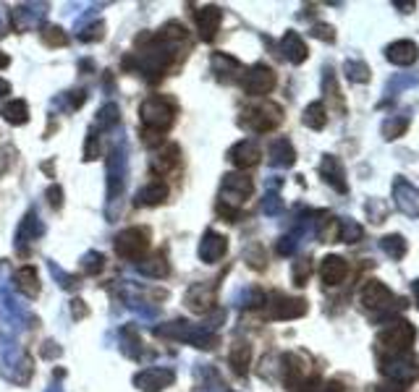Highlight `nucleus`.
<instances>
[{"instance_id": "f257e3e1", "label": "nucleus", "mask_w": 419, "mask_h": 392, "mask_svg": "<svg viewBox=\"0 0 419 392\" xmlns=\"http://www.w3.org/2000/svg\"><path fill=\"white\" fill-rule=\"evenodd\" d=\"M417 340V330L414 324L406 319H396L390 322L383 332L378 335V345L383 356H393V353H409V348Z\"/></svg>"}, {"instance_id": "f03ea898", "label": "nucleus", "mask_w": 419, "mask_h": 392, "mask_svg": "<svg viewBox=\"0 0 419 392\" xmlns=\"http://www.w3.org/2000/svg\"><path fill=\"white\" fill-rule=\"evenodd\" d=\"M142 123H144V131H150V134H163V131H168L170 123H173V118H176V108L170 105L165 97H160V94H152L142 102Z\"/></svg>"}, {"instance_id": "7ed1b4c3", "label": "nucleus", "mask_w": 419, "mask_h": 392, "mask_svg": "<svg viewBox=\"0 0 419 392\" xmlns=\"http://www.w3.org/2000/svg\"><path fill=\"white\" fill-rule=\"evenodd\" d=\"M359 301L367 312L378 314L380 319L396 312V306H399V309L404 306V301H401V298L396 301V295L390 293L388 285L380 283V280H369V283H364V288H362V293H359Z\"/></svg>"}, {"instance_id": "20e7f679", "label": "nucleus", "mask_w": 419, "mask_h": 392, "mask_svg": "<svg viewBox=\"0 0 419 392\" xmlns=\"http://www.w3.org/2000/svg\"><path fill=\"white\" fill-rule=\"evenodd\" d=\"M380 372L393 384H411L419 377V363L409 353H393V356H383Z\"/></svg>"}, {"instance_id": "39448f33", "label": "nucleus", "mask_w": 419, "mask_h": 392, "mask_svg": "<svg viewBox=\"0 0 419 392\" xmlns=\"http://www.w3.org/2000/svg\"><path fill=\"white\" fill-rule=\"evenodd\" d=\"M280 120H283V110L278 105H273V102H265L260 108L244 110L241 126L252 131V134H268V131L280 126Z\"/></svg>"}, {"instance_id": "423d86ee", "label": "nucleus", "mask_w": 419, "mask_h": 392, "mask_svg": "<svg viewBox=\"0 0 419 392\" xmlns=\"http://www.w3.org/2000/svg\"><path fill=\"white\" fill-rule=\"evenodd\" d=\"M150 246V230L147 227H126L116 238V254L123 259H137Z\"/></svg>"}, {"instance_id": "0eeeda50", "label": "nucleus", "mask_w": 419, "mask_h": 392, "mask_svg": "<svg viewBox=\"0 0 419 392\" xmlns=\"http://www.w3.org/2000/svg\"><path fill=\"white\" fill-rule=\"evenodd\" d=\"M252 191H254V183H252L249 176H244V173H231V176L223 178V202L220 204H228V206H236L241 204V202H247L252 196Z\"/></svg>"}, {"instance_id": "6e6552de", "label": "nucleus", "mask_w": 419, "mask_h": 392, "mask_svg": "<svg viewBox=\"0 0 419 392\" xmlns=\"http://www.w3.org/2000/svg\"><path fill=\"white\" fill-rule=\"evenodd\" d=\"M241 84H244V92L252 94V97H265V94L273 92V87H275V74H273V69L257 63V66H252V69L241 76Z\"/></svg>"}, {"instance_id": "1a4fd4ad", "label": "nucleus", "mask_w": 419, "mask_h": 392, "mask_svg": "<svg viewBox=\"0 0 419 392\" xmlns=\"http://www.w3.org/2000/svg\"><path fill=\"white\" fill-rule=\"evenodd\" d=\"M393 202L404 215L419 217V188L414 183H409L404 176H399L393 181Z\"/></svg>"}, {"instance_id": "9d476101", "label": "nucleus", "mask_w": 419, "mask_h": 392, "mask_svg": "<svg viewBox=\"0 0 419 392\" xmlns=\"http://www.w3.org/2000/svg\"><path fill=\"white\" fill-rule=\"evenodd\" d=\"M320 176L325 178V183L336 188L338 194H346V191H349L346 170H343V162H341L338 157H333V155L322 157V162H320Z\"/></svg>"}, {"instance_id": "9b49d317", "label": "nucleus", "mask_w": 419, "mask_h": 392, "mask_svg": "<svg viewBox=\"0 0 419 392\" xmlns=\"http://www.w3.org/2000/svg\"><path fill=\"white\" fill-rule=\"evenodd\" d=\"M385 58L393 66H411L419 58V48L411 39H399V42H390L388 48H385Z\"/></svg>"}, {"instance_id": "f8f14e48", "label": "nucleus", "mask_w": 419, "mask_h": 392, "mask_svg": "<svg viewBox=\"0 0 419 392\" xmlns=\"http://www.w3.org/2000/svg\"><path fill=\"white\" fill-rule=\"evenodd\" d=\"M220 21H223V10L218 6H205L197 10V27H200V37L205 42H212L215 34L220 29Z\"/></svg>"}, {"instance_id": "ddd939ff", "label": "nucleus", "mask_w": 419, "mask_h": 392, "mask_svg": "<svg viewBox=\"0 0 419 392\" xmlns=\"http://www.w3.org/2000/svg\"><path fill=\"white\" fill-rule=\"evenodd\" d=\"M280 52H283V58L289 60V63H294V66L304 63L307 55H310L307 42H304L296 31H286V34H283V39H280Z\"/></svg>"}, {"instance_id": "4468645a", "label": "nucleus", "mask_w": 419, "mask_h": 392, "mask_svg": "<svg viewBox=\"0 0 419 392\" xmlns=\"http://www.w3.org/2000/svg\"><path fill=\"white\" fill-rule=\"evenodd\" d=\"M346 274H349V265H346V259H343V256L330 254V256L322 259L320 277H322V283L325 285H341L343 280H346Z\"/></svg>"}, {"instance_id": "2eb2a0df", "label": "nucleus", "mask_w": 419, "mask_h": 392, "mask_svg": "<svg viewBox=\"0 0 419 392\" xmlns=\"http://www.w3.org/2000/svg\"><path fill=\"white\" fill-rule=\"evenodd\" d=\"M307 314V301L304 298H283L275 295V304L270 306V316L273 319H296Z\"/></svg>"}, {"instance_id": "dca6fc26", "label": "nucleus", "mask_w": 419, "mask_h": 392, "mask_svg": "<svg viewBox=\"0 0 419 392\" xmlns=\"http://www.w3.org/2000/svg\"><path fill=\"white\" fill-rule=\"evenodd\" d=\"M226 251H228V238L226 235L215 233V230H207L205 233V241H202L200 246V256L205 259V262H218V259H223L226 256Z\"/></svg>"}, {"instance_id": "f3484780", "label": "nucleus", "mask_w": 419, "mask_h": 392, "mask_svg": "<svg viewBox=\"0 0 419 392\" xmlns=\"http://www.w3.org/2000/svg\"><path fill=\"white\" fill-rule=\"evenodd\" d=\"M173 372H168V369H147V372L137 374V379L134 382L139 384L142 390L147 392H158V390H165L168 384H173Z\"/></svg>"}, {"instance_id": "a211bd4d", "label": "nucleus", "mask_w": 419, "mask_h": 392, "mask_svg": "<svg viewBox=\"0 0 419 392\" xmlns=\"http://www.w3.org/2000/svg\"><path fill=\"white\" fill-rule=\"evenodd\" d=\"M228 160L236 167L257 165V162H260V147H257L252 139H244V141H239V144H236V147L228 152Z\"/></svg>"}, {"instance_id": "6ab92c4d", "label": "nucleus", "mask_w": 419, "mask_h": 392, "mask_svg": "<svg viewBox=\"0 0 419 392\" xmlns=\"http://www.w3.org/2000/svg\"><path fill=\"white\" fill-rule=\"evenodd\" d=\"M296 162V152H294V144H291L286 136L273 139L270 144V165L275 167H291Z\"/></svg>"}, {"instance_id": "aec40b11", "label": "nucleus", "mask_w": 419, "mask_h": 392, "mask_svg": "<svg viewBox=\"0 0 419 392\" xmlns=\"http://www.w3.org/2000/svg\"><path fill=\"white\" fill-rule=\"evenodd\" d=\"M212 71L218 74L220 81H233V78L244 76V69L236 58H231L226 52H215L212 55Z\"/></svg>"}, {"instance_id": "412c9836", "label": "nucleus", "mask_w": 419, "mask_h": 392, "mask_svg": "<svg viewBox=\"0 0 419 392\" xmlns=\"http://www.w3.org/2000/svg\"><path fill=\"white\" fill-rule=\"evenodd\" d=\"M215 304V288H207V285H194L186 295V306H189L191 312H210Z\"/></svg>"}, {"instance_id": "4be33fe9", "label": "nucleus", "mask_w": 419, "mask_h": 392, "mask_svg": "<svg viewBox=\"0 0 419 392\" xmlns=\"http://www.w3.org/2000/svg\"><path fill=\"white\" fill-rule=\"evenodd\" d=\"M165 196H168V186H165L160 178H155V181H150V183L137 194V204H147V206L160 204V202H165Z\"/></svg>"}, {"instance_id": "5701e85b", "label": "nucleus", "mask_w": 419, "mask_h": 392, "mask_svg": "<svg viewBox=\"0 0 419 392\" xmlns=\"http://www.w3.org/2000/svg\"><path fill=\"white\" fill-rule=\"evenodd\" d=\"M16 288H19L24 295H34L40 293V280H37V272H34V267H21L19 272H16Z\"/></svg>"}, {"instance_id": "b1692460", "label": "nucleus", "mask_w": 419, "mask_h": 392, "mask_svg": "<svg viewBox=\"0 0 419 392\" xmlns=\"http://www.w3.org/2000/svg\"><path fill=\"white\" fill-rule=\"evenodd\" d=\"M228 361H231V366H233V372L244 377L247 369H249V361H252V345L249 343H236L233 348H231Z\"/></svg>"}, {"instance_id": "393cba45", "label": "nucleus", "mask_w": 419, "mask_h": 392, "mask_svg": "<svg viewBox=\"0 0 419 392\" xmlns=\"http://www.w3.org/2000/svg\"><path fill=\"white\" fill-rule=\"evenodd\" d=\"M419 84V74L417 71H409V74H396V76L388 81V87H385V97H396V94H401L404 89L409 87H417Z\"/></svg>"}, {"instance_id": "a878e982", "label": "nucleus", "mask_w": 419, "mask_h": 392, "mask_svg": "<svg viewBox=\"0 0 419 392\" xmlns=\"http://www.w3.org/2000/svg\"><path fill=\"white\" fill-rule=\"evenodd\" d=\"M3 118L13 126H24L29 120V108L24 99H11L8 105H3Z\"/></svg>"}, {"instance_id": "bb28decb", "label": "nucleus", "mask_w": 419, "mask_h": 392, "mask_svg": "<svg viewBox=\"0 0 419 392\" xmlns=\"http://www.w3.org/2000/svg\"><path fill=\"white\" fill-rule=\"evenodd\" d=\"M380 248L390 256V259H404L406 256V238L399 233H390L385 238H380Z\"/></svg>"}, {"instance_id": "cd10ccee", "label": "nucleus", "mask_w": 419, "mask_h": 392, "mask_svg": "<svg viewBox=\"0 0 419 392\" xmlns=\"http://www.w3.org/2000/svg\"><path fill=\"white\" fill-rule=\"evenodd\" d=\"M325 123H328L325 105H322V102H312V105H307V110H304V126L315 128V131H322Z\"/></svg>"}, {"instance_id": "c85d7f7f", "label": "nucleus", "mask_w": 419, "mask_h": 392, "mask_svg": "<svg viewBox=\"0 0 419 392\" xmlns=\"http://www.w3.org/2000/svg\"><path fill=\"white\" fill-rule=\"evenodd\" d=\"M406 128H409V118L406 115L385 118V123H383V139H385V141H393V139L404 136V134H406Z\"/></svg>"}, {"instance_id": "c756f323", "label": "nucleus", "mask_w": 419, "mask_h": 392, "mask_svg": "<svg viewBox=\"0 0 419 392\" xmlns=\"http://www.w3.org/2000/svg\"><path fill=\"white\" fill-rule=\"evenodd\" d=\"M362 235H364V230H362V225L357 223V220H351V217H341L338 220V238L343 241V244H357Z\"/></svg>"}, {"instance_id": "7c9ffc66", "label": "nucleus", "mask_w": 419, "mask_h": 392, "mask_svg": "<svg viewBox=\"0 0 419 392\" xmlns=\"http://www.w3.org/2000/svg\"><path fill=\"white\" fill-rule=\"evenodd\" d=\"M343 74L351 84H367L369 81V66L364 60H346L343 63Z\"/></svg>"}, {"instance_id": "2f4dec72", "label": "nucleus", "mask_w": 419, "mask_h": 392, "mask_svg": "<svg viewBox=\"0 0 419 392\" xmlns=\"http://www.w3.org/2000/svg\"><path fill=\"white\" fill-rule=\"evenodd\" d=\"M139 272L147 274V277H165L168 274V262H165V256L155 254L147 262H139Z\"/></svg>"}, {"instance_id": "473e14b6", "label": "nucleus", "mask_w": 419, "mask_h": 392, "mask_svg": "<svg viewBox=\"0 0 419 392\" xmlns=\"http://www.w3.org/2000/svg\"><path fill=\"white\" fill-rule=\"evenodd\" d=\"M42 42H45V45H50V48H55V45L63 48V45L69 42V37L63 34L60 27H45V29H42Z\"/></svg>"}, {"instance_id": "72a5a7b5", "label": "nucleus", "mask_w": 419, "mask_h": 392, "mask_svg": "<svg viewBox=\"0 0 419 392\" xmlns=\"http://www.w3.org/2000/svg\"><path fill=\"white\" fill-rule=\"evenodd\" d=\"M322 92H325V97L328 99H341V89H338V81L333 76V71L325 69V76H322Z\"/></svg>"}, {"instance_id": "f704fd0d", "label": "nucleus", "mask_w": 419, "mask_h": 392, "mask_svg": "<svg viewBox=\"0 0 419 392\" xmlns=\"http://www.w3.org/2000/svg\"><path fill=\"white\" fill-rule=\"evenodd\" d=\"M367 215L372 223H383L385 220V215H388V209H385V204L383 202H378V199H369L367 202Z\"/></svg>"}, {"instance_id": "c9c22d12", "label": "nucleus", "mask_w": 419, "mask_h": 392, "mask_svg": "<svg viewBox=\"0 0 419 392\" xmlns=\"http://www.w3.org/2000/svg\"><path fill=\"white\" fill-rule=\"evenodd\" d=\"M310 272H312L310 259H299V262L294 265V283L304 285V283H307V277H310Z\"/></svg>"}, {"instance_id": "e433bc0d", "label": "nucleus", "mask_w": 419, "mask_h": 392, "mask_svg": "<svg viewBox=\"0 0 419 392\" xmlns=\"http://www.w3.org/2000/svg\"><path fill=\"white\" fill-rule=\"evenodd\" d=\"M312 34L317 39H322V42H336V29H333L330 24H315V27H312Z\"/></svg>"}, {"instance_id": "4c0bfd02", "label": "nucleus", "mask_w": 419, "mask_h": 392, "mask_svg": "<svg viewBox=\"0 0 419 392\" xmlns=\"http://www.w3.org/2000/svg\"><path fill=\"white\" fill-rule=\"evenodd\" d=\"M84 262H87V265H81V270H84V272H90V274H95V272H100V270H102L105 256H102V254H90L87 259H84Z\"/></svg>"}, {"instance_id": "58836bf2", "label": "nucleus", "mask_w": 419, "mask_h": 392, "mask_svg": "<svg viewBox=\"0 0 419 392\" xmlns=\"http://www.w3.org/2000/svg\"><path fill=\"white\" fill-rule=\"evenodd\" d=\"M280 209H283V204H280V196L278 194H268V196H265V212H268V215H280Z\"/></svg>"}, {"instance_id": "ea45409f", "label": "nucleus", "mask_w": 419, "mask_h": 392, "mask_svg": "<svg viewBox=\"0 0 419 392\" xmlns=\"http://www.w3.org/2000/svg\"><path fill=\"white\" fill-rule=\"evenodd\" d=\"M48 196H50V204L55 206V209H60V204H63V199H60V186H53L50 191H48Z\"/></svg>"}, {"instance_id": "a19ab883", "label": "nucleus", "mask_w": 419, "mask_h": 392, "mask_svg": "<svg viewBox=\"0 0 419 392\" xmlns=\"http://www.w3.org/2000/svg\"><path fill=\"white\" fill-rule=\"evenodd\" d=\"M84 301H74V306H71V312H74V316H87V309H84Z\"/></svg>"}, {"instance_id": "79ce46f5", "label": "nucleus", "mask_w": 419, "mask_h": 392, "mask_svg": "<svg viewBox=\"0 0 419 392\" xmlns=\"http://www.w3.org/2000/svg\"><path fill=\"white\" fill-rule=\"evenodd\" d=\"M393 6H396V8H401L404 13H411V8H414V3H411V0H409V3H399V0H396Z\"/></svg>"}, {"instance_id": "37998d69", "label": "nucleus", "mask_w": 419, "mask_h": 392, "mask_svg": "<svg viewBox=\"0 0 419 392\" xmlns=\"http://www.w3.org/2000/svg\"><path fill=\"white\" fill-rule=\"evenodd\" d=\"M3 94H11V84H8V81H3V78H0V97H3Z\"/></svg>"}, {"instance_id": "c03bdc74", "label": "nucleus", "mask_w": 419, "mask_h": 392, "mask_svg": "<svg viewBox=\"0 0 419 392\" xmlns=\"http://www.w3.org/2000/svg\"><path fill=\"white\" fill-rule=\"evenodd\" d=\"M411 290H414V301H417V306H419V280L411 283Z\"/></svg>"}, {"instance_id": "a18cd8bd", "label": "nucleus", "mask_w": 419, "mask_h": 392, "mask_svg": "<svg viewBox=\"0 0 419 392\" xmlns=\"http://www.w3.org/2000/svg\"><path fill=\"white\" fill-rule=\"evenodd\" d=\"M11 60H8V55H3V52H0V69H6V66H8Z\"/></svg>"}, {"instance_id": "49530a36", "label": "nucleus", "mask_w": 419, "mask_h": 392, "mask_svg": "<svg viewBox=\"0 0 419 392\" xmlns=\"http://www.w3.org/2000/svg\"><path fill=\"white\" fill-rule=\"evenodd\" d=\"M378 392H399V387H380Z\"/></svg>"}]
</instances>
